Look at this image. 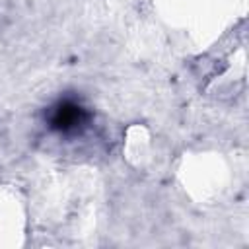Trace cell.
Returning a JSON list of instances; mask_svg holds the SVG:
<instances>
[{
    "mask_svg": "<svg viewBox=\"0 0 249 249\" xmlns=\"http://www.w3.org/2000/svg\"><path fill=\"white\" fill-rule=\"evenodd\" d=\"M86 119H88V113L80 105L64 101L54 107L51 115V126L62 132H70V130H76L80 124H84Z\"/></svg>",
    "mask_w": 249,
    "mask_h": 249,
    "instance_id": "cell-1",
    "label": "cell"
}]
</instances>
